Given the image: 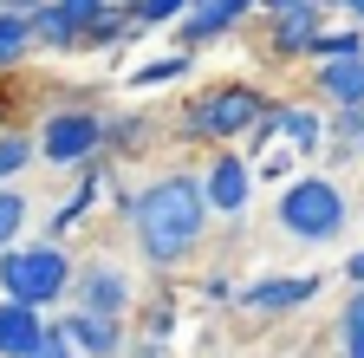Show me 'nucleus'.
Returning a JSON list of instances; mask_svg holds the SVG:
<instances>
[{
  "mask_svg": "<svg viewBox=\"0 0 364 358\" xmlns=\"http://www.w3.org/2000/svg\"><path fill=\"white\" fill-rule=\"evenodd\" d=\"M208 221H215V209H208V189H202V169H163L136 189L130 235H136V254H144L150 274H176L202 248Z\"/></svg>",
  "mask_w": 364,
  "mask_h": 358,
  "instance_id": "nucleus-1",
  "label": "nucleus"
},
{
  "mask_svg": "<svg viewBox=\"0 0 364 358\" xmlns=\"http://www.w3.org/2000/svg\"><path fill=\"white\" fill-rule=\"evenodd\" d=\"M273 221H280V235L299 241V248H326L351 228V196L338 176L326 169H299L293 183L280 189V202H273Z\"/></svg>",
  "mask_w": 364,
  "mask_h": 358,
  "instance_id": "nucleus-2",
  "label": "nucleus"
},
{
  "mask_svg": "<svg viewBox=\"0 0 364 358\" xmlns=\"http://www.w3.org/2000/svg\"><path fill=\"white\" fill-rule=\"evenodd\" d=\"M72 274L78 260L65 254V241H20L0 254V300H20V306H65L72 300Z\"/></svg>",
  "mask_w": 364,
  "mask_h": 358,
  "instance_id": "nucleus-3",
  "label": "nucleus"
},
{
  "mask_svg": "<svg viewBox=\"0 0 364 358\" xmlns=\"http://www.w3.org/2000/svg\"><path fill=\"white\" fill-rule=\"evenodd\" d=\"M267 98H273V92H260V85H247V78L208 85L202 98L182 105V124H176V130H182L189 144H235V137H247V130L260 124Z\"/></svg>",
  "mask_w": 364,
  "mask_h": 358,
  "instance_id": "nucleus-4",
  "label": "nucleus"
},
{
  "mask_svg": "<svg viewBox=\"0 0 364 358\" xmlns=\"http://www.w3.org/2000/svg\"><path fill=\"white\" fill-rule=\"evenodd\" d=\"M91 157H105V111L98 105H53L39 124V163L85 169Z\"/></svg>",
  "mask_w": 364,
  "mask_h": 358,
  "instance_id": "nucleus-5",
  "label": "nucleus"
},
{
  "mask_svg": "<svg viewBox=\"0 0 364 358\" xmlns=\"http://www.w3.org/2000/svg\"><path fill=\"white\" fill-rule=\"evenodd\" d=\"M72 312H91V320H130V312H136V280L124 274L117 260L91 254V260H78V274H72Z\"/></svg>",
  "mask_w": 364,
  "mask_h": 358,
  "instance_id": "nucleus-6",
  "label": "nucleus"
},
{
  "mask_svg": "<svg viewBox=\"0 0 364 358\" xmlns=\"http://www.w3.org/2000/svg\"><path fill=\"white\" fill-rule=\"evenodd\" d=\"M326 293V274H260L235 293V312L241 320H287V312L312 306Z\"/></svg>",
  "mask_w": 364,
  "mask_h": 358,
  "instance_id": "nucleus-7",
  "label": "nucleus"
},
{
  "mask_svg": "<svg viewBox=\"0 0 364 358\" xmlns=\"http://www.w3.org/2000/svg\"><path fill=\"white\" fill-rule=\"evenodd\" d=\"M254 163L241 157V150H215L208 157V169H202V189H208V209H215V221H241L247 215V202H254Z\"/></svg>",
  "mask_w": 364,
  "mask_h": 358,
  "instance_id": "nucleus-8",
  "label": "nucleus"
},
{
  "mask_svg": "<svg viewBox=\"0 0 364 358\" xmlns=\"http://www.w3.org/2000/svg\"><path fill=\"white\" fill-rule=\"evenodd\" d=\"M254 7H260V0H196V7L176 20V53H189V59H196L202 46L228 39V33H235Z\"/></svg>",
  "mask_w": 364,
  "mask_h": 358,
  "instance_id": "nucleus-9",
  "label": "nucleus"
},
{
  "mask_svg": "<svg viewBox=\"0 0 364 358\" xmlns=\"http://www.w3.org/2000/svg\"><path fill=\"white\" fill-rule=\"evenodd\" d=\"M326 14H332V7H299V14L267 20V53H273V59H312L318 33H326Z\"/></svg>",
  "mask_w": 364,
  "mask_h": 358,
  "instance_id": "nucleus-10",
  "label": "nucleus"
},
{
  "mask_svg": "<svg viewBox=\"0 0 364 358\" xmlns=\"http://www.w3.org/2000/svg\"><path fill=\"white\" fill-rule=\"evenodd\" d=\"M59 326H65V339L78 345V358H124L130 352V332H124V320H91V312H59Z\"/></svg>",
  "mask_w": 364,
  "mask_h": 358,
  "instance_id": "nucleus-11",
  "label": "nucleus"
},
{
  "mask_svg": "<svg viewBox=\"0 0 364 358\" xmlns=\"http://www.w3.org/2000/svg\"><path fill=\"white\" fill-rule=\"evenodd\" d=\"M312 98L326 105V111H364V59L312 65Z\"/></svg>",
  "mask_w": 364,
  "mask_h": 358,
  "instance_id": "nucleus-12",
  "label": "nucleus"
},
{
  "mask_svg": "<svg viewBox=\"0 0 364 358\" xmlns=\"http://www.w3.org/2000/svg\"><path fill=\"white\" fill-rule=\"evenodd\" d=\"M46 312L39 306H20V300H0V358H33L39 339H46Z\"/></svg>",
  "mask_w": 364,
  "mask_h": 358,
  "instance_id": "nucleus-13",
  "label": "nucleus"
},
{
  "mask_svg": "<svg viewBox=\"0 0 364 358\" xmlns=\"http://www.w3.org/2000/svg\"><path fill=\"white\" fill-rule=\"evenodd\" d=\"M280 137L293 144V157H299V163L326 157V150H332V130H326V105H287V130H280Z\"/></svg>",
  "mask_w": 364,
  "mask_h": 358,
  "instance_id": "nucleus-14",
  "label": "nucleus"
},
{
  "mask_svg": "<svg viewBox=\"0 0 364 358\" xmlns=\"http://www.w3.org/2000/svg\"><path fill=\"white\" fill-rule=\"evenodd\" d=\"M33 46L39 53H85V26L59 7V0H46V7L33 14Z\"/></svg>",
  "mask_w": 364,
  "mask_h": 358,
  "instance_id": "nucleus-15",
  "label": "nucleus"
},
{
  "mask_svg": "<svg viewBox=\"0 0 364 358\" xmlns=\"http://www.w3.org/2000/svg\"><path fill=\"white\" fill-rule=\"evenodd\" d=\"M144 144H150V117L144 111H105V163L136 157Z\"/></svg>",
  "mask_w": 364,
  "mask_h": 358,
  "instance_id": "nucleus-16",
  "label": "nucleus"
},
{
  "mask_svg": "<svg viewBox=\"0 0 364 358\" xmlns=\"http://www.w3.org/2000/svg\"><path fill=\"white\" fill-rule=\"evenodd\" d=\"M33 53H39L33 46V20L26 14H0V72H20Z\"/></svg>",
  "mask_w": 364,
  "mask_h": 358,
  "instance_id": "nucleus-17",
  "label": "nucleus"
},
{
  "mask_svg": "<svg viewBox=\"0 0 364 358\" xmlns=\"http://www.w3.org/2000/svg\"><path fill=\"white\" fill-rule=\"evenodd\" d=\"M26 221H33V196H26V189H14V183H0V254L20 248Z\"/></svg>",
  "mask_w": 364,
  "mask_h": 358,
  "instance_id": "nucleus-18",
  "label": "nucleus"
},
{
  "mask_svg": "<svg viewBox=\"0 0 364 358\" xmlns=\"http://www.w3.org/2000/svg\"><path fill=\"white\" fill-rule=\"evenodd\" d=\"M196 72V59L189 53H163V59H144L130 72V92H156V85H176V78H189Z\"/></svg>",
  "mask_w": 364,
  "mask_h": 358,
  "instance_id": "nucleus-19",
  "label": "nucleus"
},
{
  "mask_svg": "<svg viewBox=\"0 0 364 358\" xmlns=\"http://www.w3.org/2000/svg\"><path fill=\"white\" fill-rule=\"evenodd\" d=\"M332 59H364V26H326L312 46V65H332Z\"/></svg>",
  "mask_w": 364,
  "mask_h": 358,
  "instance_id": "nucleus-20",
  "label": "nucleus"
},
{
  "mask_svg": "<svg viewBox=\"0 0 364 358\" xmlns=\"http://www.w3.org/2000/svg\"><path fill=\"white\" fill-rule=\"evenodd\" d=\"M26 163H39V137H26V130H0V183H14Z\"/></svg>",
  "mask_w": 364,
  "mask_h": 358,
  "instance_id": "nucleus-21",
  "label": "nucleus"
},
{
  "mask_svg": "<svg viewBox=\"0 0 364 358\" xmlns=\"http://www.w3.org/2000/svg\"><path fill=\"white\" fill-rule=\"evenodd\" d=\"M280 130H287V98H267V111H260V124H254V130H247V137H241V144H247L241 157H247V163H260V150H267L273 137H280Z\"/></svg>",
  "mask_w": 364,
  "mask_h": 358,
  "instance_id": "nucleus-22",
  "label": "nucleus"
},
{
  "mask_svg": "<svg viewBox=\"0 0 364 358\" xmlns=\"http://www.w3.org/2000/svg\"><path fill=\"white\" fill-rule=\"evenodd\" d=\"M338 345L364 352V287H351V300L338 306Z\"/></svg>",
  "mask_w": 364,
  "mask_h": 358,
  "instance_id": "nucleus-23",
  "label": "nucleus"
},
{
  "mask_svg": "<svg viewBox=\"0 0 364 358\" xmlns=\"http://www.w3.org/2000/svg\"><path fill=\"white\" fill-rule=\"evenodd\" d=\"M176 332V300H156L136 312V339H169Z\"/></svg>",
  "mask_w": 364,
  "mask_h": 358,
  "instance_id": "nucleus-24",
  "label": "nucleus"
},
{
  "mask_svg": "<svg viewBox=\"0 0 364 358\" xmlns=\"http://www.w3.org/2000/svg\"><path fill=\"white\" fill-rule=\"evenodd\" d=\"M189 7L196 0H136V20H144V33H150V26H176Z\"/></svg>",
  "mask_w": 364,
  "mask_h": 358,
  "instance_id": "nucleus-25",
  "label": "nucleus"
},
{
  "mask_svg": "<svg viewBox=\"0 0 364 358\" xmlns=\"http://www.w3.org/2000/svg\"><path fill=\"white\" fill-rule=\"evenodd\" d=\"M293 169H299V157H293V150H280V157H260V163H254V176H260V183H280V189L293 183Z\"/></svg>",
  "mask_w": 364,
  "mask_h": 358,
  "instance_id": "nucleus-26",
  "label": "nucleus"
},
{
  "mask_svg": "<svg viewBox=\"0 0 364 358\" xmlns=\"http://www.w3.org/2000/svg\"><path fill=\"white\" fill-rule=\"evenodd\" d=\"M33 358H78V345H72V339H65V326L53 320V326H46V339H39V352H33Z\"/></svg>",
  "mask_w": 364,
  "mask_h": 358,
  "instance_id": "nucleus-27",
  "label": "nucleus"
},
{
  "mask_svg": "<svg viewBox=\"0 0 364 358\" xmlns=\"http://www.w3.org/2000/svg\"><path fill=\"white\" fill-rule=\"evenodd\" d=\"M235 293H241V287L228 280V274H208V280H202V300H235Z\"/></svg>",
  "mask_w": 364,
  "mask_h": 358,
  "instance_id": "nucleus-28",
  "label": "nucleus"
},
{
  "mask_svg": "<svg viewBox=\"0 0 364 358\" xmlns=\"http://www.w3.org/2000/svg\"><path fill=\"white\" fill-rule=\"evenodd\" d=\"M299 7H318V0H260V14H267V20H280V14H299Z\"/></svg>",
  "mask_w": 364,
  "mask_h": 358,
  "instance_id": "nucleus-29",
  "label": "nucleus"
},
{
  "mask_svg": "<svg viewBox=\"0 0 364 358\" xmlns=\"http://www.w3.org/2000/svg\"><path fill=\"white\" fill-rule=\"evenodd\" d=\"M130 358H176V352H169V339H136Z\"/></svg>",
  "mask_w": 364,
  "mask_h": 358,
  "instance_id": "nucleus-30",
  "label": "nucleus"
},
{
  "mask_svg": "<svg viewBox=\"0 0 364 358\" xmlns=\"http://www.w3.org/2000/svg\"><path fill=\"white\" fill-rule=\"evenodd\" d=\"M345 280H351V287H364V248H358V254H345Z\"/></svg>",
  "mask_w": 364,
  "mask_h": 358,
  "instance_id": "nucleus-31",
  "label": "nucleus"
},
{
  "mask_svg": "<svg viewBox=\"0 0 364 358\" xmlns=\"http://www.w3.org/2000/svg\"><path fill=\"white\" fill-rule=\"evenodd\" d=\"M39 7H46V0H0V14H26V20H33Z\"/></svg>",
  "mask_w": 364,
  "mask_h": 358,
  "instance_id": "nucleus-32",
  "label": "nucleus"
},
{
  "mask_svg": "<svg viewBox=\"0 0 364 358\" xmlns=\"http://www.w3.org/2000/svg\"><path fill=\"white\" fill-rule=\"evenodd\" d=\"M338 14H345L351 26H364V0H338Z\"/></svg>",
  "mask_w": 364,
  "mask_h": 358,
  "instance_id": "nucleus-33",
  "label": "nucleus"
},
{
  "mask_svg": "<svg viewBox=\"0 0 364 358\" xmlns=\"http://www.w3.org/2000/svg\"><path fill=\"white\" fill-rule=\"evenodd\" d=\"M318 7H338V0H318Z\"/></svg>",
  "mask_w": 364,
  "mask_h": 358,
  "instance_id": "nucleus-34",
  "label": "nucleus"
},
{
  "mask_svg": "<svg viewBox=\"0 0 364 358\" xmlns=\"http://www.w3.org/2000/svg\"><path fill=\"white\" fill-rule=\"evenodd\" d=\"M358 157H364V144H358Z\"/></svg>",
  "mask_w": 364,
  "mask_h": 358,
  "instance_id": "nucleus-35",
  "label": "nucleus"
},
{
  "mask_svg": "<svg viewBox=\"0 0 364 358\" xmlns=\"http://www.w3.org/2000/svg\"><path fill=\"white\" fill-rule=\"evenodd\" d=\"M358 358H364V352H358Z\"/></svg>",
  "mask_w": 364,
  "mask_h": 358,
  "instance_id": "nucleus-36",
  "label": "nucleus"
}]
</instances>
